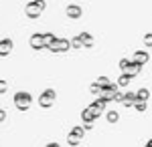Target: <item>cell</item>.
I'll return each instance as SVG.
<instances>
[{
    "label": "cell",
    "instance_id": "2e32d148",
    "mask_svg": "<svg viewBox=\"0 0 152 147\" xmlns=\"http://www.w3.org/2000/svg\"><path fill=\"white\" fill-rule=\"evenodd\" d=\"M47 147H61L59 143H47Z\"/></svg>",
    "mask_w": 152,
    "mask_h": 147
},
{
    "label": "cell",
    "instance_id": "7c38bea8",
    "mask_svg": "<svg viewBox=\"0 0 152 147\" xmlns=\"http://www.w3.org/2000/svg\"><path fill=\"white\" fill-rule=\"evenodd\" d=\"M148 95H150V93H148V89H142V91H138V93H136V101L146 103V101H148Z\"/></svg>",
    "mask_w": 152,
    "mask_h": 147
},
{
    "label": "cell",
    "instance_id": "e0dca14e",
    "mask_svg": "<svg viewBox=\"0 0 152 147\" xmlns=\"http://www.w3.org/2000/svg\"><path fill=\"white\" fill-rule=\"evenodd\" d=\"M146 147H152V139H150V141H148V143H146Z\"/></svg>",
    "mask_w": 152,
    "mask_h": 147
},
{
    "label": "cell",
    "instance_id": "30bf717a",
    "mask_svg": "<svg viewBox=\"0 0 152 147\" xmlns=\"http://www.w3.org/2000/svg\"><path fill=\"white\" fill-rule=\"evenodd\" d=\"M31 46H33V48H37V50L45 48V36H43V34H35V36L31 38Z\"/></svg>",
    "mask_w": 152,
    "mask_h": 147
},
{
    "label": "cell",
    "instance_id": "8992f818",
    "mask_svg": "<svg viewBox=\"0 0 152 147\" xmlns=\"http://www.w3.org/2000/svg\"><path fill=\"white\" fill-rule=\"evenodd\" d=\"M45 10V2L43 0H37V2H31L28 6H26V14L31 16V18H37V16H41V12Z\"/></svg>",
    "mask_w": 152,
    "mask_h": 147
},
{
    "label": "cell",
    "instance_id": "6da1fadb",
    "mask_svg": "<svg viewBox=\"0 0 152 147\" xmlns=\"http://www.w3.org/2000/svg\"><path fill=\"white\" fill-rule=\"evenodd\" d=\"M105 103H107V99H105V97H99L97 101H94V103H91V105H89V107H87V109H85V111L81 113L83 121H85L87 125H91V123L95 121V119L99 117V115L104 113V107H105Z\"/></svg>",
    "mask_w": 152,
    "mask_h": 147
},
{
    "label": "cell",
    "instance_id": "52a82bcc",
    "mask_svg": "<svg viewBox=\"0 0 152 147\" xmlns=\"http://www.w3.org/2000/svg\"><path fill=\"white\" fill-rule=\"evenodd\" d=\"M69 40H65V38H57L53 45H51V50L53 53H63V50H69Z\"/></svg>",
    "mask_w": 152,
    "mask_h": 147
},
{
    "label": "cell",
    "instance_id": "5b68a950",
    "mask_svg": "<svg viewBox=\"0 0 152 147\" xmlns=\"http://www.w3.org/2000/svg\"><path fill=\"white\" fill-rule=\"evenodd\" d=\"M14 103H16V107H18L20 111H26V109L31 107V103H33V97H31L28 93H16Z\"/></svg>",
    "mask_w": 152,
    "mask_h": 147
},
{
    "label": "cell",
    "instance_id": "277c9868",
    "mask_svg": "<svg viewBox=\"0 0 152 147\" xmlns=\"http://www.w3.org/2000/svg\"><path fill=\"white\" fill-rule=\"evenodd\" d=\"M83 135H85V129H83V127H73L69 131V135H67V143H69V145H79Z\"/></svg>",
    "mask_w": 152,
    "mask_h": 147
},
{
    "label": "cell",
    "instance_id": "8fae6325",
    "mask_svg": "<svg viewBox=\"0 0 152 147\" xmlns=\"http://www.w3.org/2000/svg\"><path fill=\"white\" fill-rule=\"evenodd\" d=\"M12 50V40H2L0 43V55H8Z\"/></svg>",
    "mask_w": 152,
    "mask_h": 147
},
{
    "label": "cell",
    "instance_id": "7a4b0ae2",
    "mask_svg": "<svg viewBox=\"0 0 152 147\" xmlns=\"http://www.w3.org/2000/svg\"><path fill=\"white\" fill-rule=\"evenodd\" d=\"M55 97H57L55 89H45L41 93V97H39V105H41L43 109H49V107L55 103Z\"/></svg>",
    "mask_w": 152,
    "mask_h": 147
},
{
    "label": "cell",
    "instance_id": "4fadbf2b",
    "mask_svg": "<svg viewBox=\"0 0 152 147\" xmlns=\"http://www.w3.org/2000/svg\"><path fill=\"white\" fill-rule=\"evenodd\" d=\"M130 79H132V77H128V75H122V77H120V81H118V85H120V87H126Z\"/></svg>",
    "mask_w": 152,
    "mask_h": 147
},
{
    "label": "cell",
    "instance_id": "9a60e30c",
    "mask_svg": "<svg viewBox=\"0 0 152 147\" xmlns=\"http://www.w3.org/2000/svg\"><path fill=\"white\" fill-rule=\"evenodd\" d=\"M144 43H146V46H152V34L150 32L144 36Z\"/></svg>",
    "mask_w": 152,
    "mask_h": 147
},
{
    "label": "cell",
    "instance_id": "9c48e42d",
    "mask_svg": "<svg viewBox=\"0 0 152 147\" xmlns=\"http://www.w3.org/2000/svg\"><path fill=\"white\" fill-rule=\"evenodd\" d=\"M148 53H146V50H136V53H134V63H136V65H146V63H148Z\"/></svg>",
    "mask_w": 152,
    "mask_h": 147
},
{
    "label": "cell",
    "instance_id": "ba28073f",
    "mask_svg": "<svg viewBox=\"0 0 152 147\" xmlns=\"http://www.w3.org/2000/svg\"><path fill=\"white\" fill-rule=\"evenodd\" d=\"M65 14H67L69 18H79V16H81V6H77V4H69V6L65 8Z\"/></svg>",
    "mask_w": 152,
    "mask_h": 147
},
{
    "label": "cell",
    "instance_id": "5bb4252c",
    "mask_svg": "<svg viewBox=\"0 0 152 147\" xmlns=\"http://www.w3.org/2000/svg\"><path fill=\"white\" fill-rule=\"evenodd\" d=\"M118 119H120V117H118L116 111H110V113H107V121H110V123H116Z\"/></svg>",
    "mask_w": 152,
    "mask_h": 147
},
{
    "label": "cell",
    "instance_id": "3957f363",
    "mask_svg": "<svg viewBox=\"0 0 152 147\" xmlns=\"http://www.w3.org/2000/svg\"><path fill=\"white\" fill-rule=\"evenodd\" d=\"M120 68L124 71V75H128V77H134V75H138V73H140V68H142V67H140V65H136L134 61L130 63L128 58H124V61L120 63Z\"/></svg>",
    "mask_w": 152,
    "mask_h": 147
}]
</instances>
